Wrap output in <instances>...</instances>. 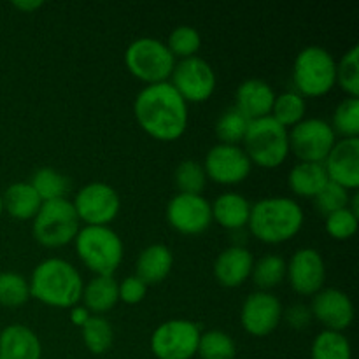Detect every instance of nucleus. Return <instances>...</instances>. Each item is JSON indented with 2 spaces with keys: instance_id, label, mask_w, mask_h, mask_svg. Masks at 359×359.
<instances>
[{
  "instance_id": "1",
  "label": "nucleus",
  "mask_w": 359,
  "mask_h": 359,
  "mask_svg": "<svg viewBox=\"0 0 359 359\" xmlns=\"http://www.w3.org/2000/svg\"><path fill=\"white\" fill-rule=\"evenodd\" d=\"M133 112L140 128L163 142L181 139L188 128V104L168 81L142 88L133 102Z\"/></svg>"
},
{
  "instance_id": "2",
  "label": "nucleus",
  "mask_w": 359,
  "mask_h": 359,
  "mask_svg": "<svg viewBox=\"0 0 359 359\" xmlns=\"http://www.w3.org/2000/svg\"><path fill=\"white\" fill-rule=\"evenodd\" d=\"M30 297L55 309H72L83 297V277L72 263L62 258H48L32 272Z\"/></svg>"
},
{
  "instance_id": "3",
  "label": "nucleus",
  "mask_w": 359,
  "mask_h": 359,
  "mask_svg": "<svg viewBox=\"0 0 359 359\" xmlns=\"http://www.w3.org/2000/svg\"><path fill=\"white\" fill-rule=\"evenodd\" d=\"M304 219V210L297 200L290 196H269L251 205L248 226L258 241L283 244L298 235Z\"/></svg>"
},
{
  "instance_id": "4",
  "label": "nucleus",
  "mask_w": 359,
  "mask_h": 359,
  "mask_svg": "<svg viewBox=\"0 0 359 359\" xmlns=\"http://www.w3.org/2000/svg\"><path fill=\"white\" fill-rule=\"evenodd\" d=\"M81 262L95 276H114L123 262V241L109 226H83L74 238Z\"/></svg>"
},
{
  "instance_id": "5",
  "label": "nucleus",
  "mask_w": 359,
  "mask_h": 359,
  "mask_svg": "<svg viewBox=\"0 0 359 359\" xmlns=\"http://www.w3.org/2000/svg\"><path fill=\"white\" fill-rule=\"evenodd\" d=\"M251 163L262 168H277L286 161L290 154V135L287 128L276 121L272 116L249 121L248 132L242 140Z\"/></svg>"
},
{
  "instance_id": "6",
  "label": "nucleus",
  "mask_w": 359,
  "mask_h": 359,
  "mask_svg": "<svg viewBox=\"0 0 359 359\" xmlns=\"http://www.w3.org/2000/svg\"><path fill=\"white\" fill-rule=\"evenodd\" d=\"M337 62L319 46H307L294 58L293 83L302 97H323L335 86Z\"/></svg>"
},
{
  "instance_id": "7",
  "label": "nucleus",
  "mask_w": 359,
  "mask_h": 359,
  "mask_svg": "<svg viewBox=\"0 0 359 359\" xmlns=\"http://www.w3.org/2000/svg\"><path fill=\"white\" fill-rule=\"evenodd\" d=\"M79 217L72 202L67 198L42 202L32 223V233L46 248H62L70 244L79 233Z\"/></svg>"
},
{
  "instance_id": "8",
  "label": "nucleus",
  "mask_w": 359,
  "mask_h": 359,
  "mask_svg": "<svg viewBox=\"0 0 359 359\" xmlns=\"http://www.w3.org/2000/svg\"><path fill=\"white\" fill-rule=\"evenodd\" d=\"M126 69L147 84L165 83L174 72L177 60L165 42L154 37H139L125 51Z\"/></svg>"
},
{
  "instance_id": "9",
  "label": "nucleus",
  "mask_w": 359,
  "mask_h": 359,
  "mask_svg": "<svg viewBox=\"0 0 359 359\" xmlns=\"http://www.w3.org/2000/svg\"><path fill=\"white\" fill-rule=\"evenodd\" d=\"M198 325L189 319H170L151 335V351L158 359H191L200 342Z\"/></svg>"
},
{
  "instance_id": "10",
  "label": "nucleus",
  "mask_w": 359,
  "mask_h": 359,
  "mask_svg": "<svg viewBox=\"0 0 359 359\" xmlns=\"http://www.w3.org/2000/svg\"><path fill=\"white\" fill-rule=\"evenodd\" d=\"M72 205L79 221L86 223V226H107L119 214L121 198L107 182L95 181L79 189Z\"/></svg>"
},
{
  "instance_id": "11",
  "label": "nucleus",
  "mask_w": 359,
  "mask_h": 359,
  "mask_svg": "<svg viewBox=\"0 0 359 359\" xmlns=\"http://www.w3.org/2000/svg\"><path fill=\"white\" fill-rule=\"evenodd\" d=\"M290 149L300 161L323 163L337 142L332 125L321 118L302 119L287 132Z\"/></svg>"
},
{
  "instance_id": "12",
  "label": "nucleus",
  "mask_w": 359,
  "mask_h": 359,
  "mask_svg": "<svg viewBox=\"0 0 359 359\" xmlns=\"http://www.w3.org/2000/svg\"><path fill=\"white\" fill-rule=\"evenodd\" d=\"M170 84L184 98L186 104H202L216 90V72L200 56L179 60L170 76Z\"/></svg>"
},
{
  "instance_id": "13",
  "label": "nucleus",
  "mask_w": 359,
  "mask_h": 359,
  "mask_svg": "<svg viewBox=\"0 0 359 359\" xmlns=\"http://www.w3.org/2000/svg\"><path fill=\"white\" fill-rule=\"evenodd\" d=\"M251 167L252 163L245 151L230 144H216L210 147L203 163L207 179L223 186L241 184L251 174Z\"/></svg>"
},
{
  "instance_id": "14",
  "label": "nucleus",
  "mask_w": 359,
  "mask_h": 359,
  "mask_svg": "<svg viewBox=\"0 0 359 359\" xmlns=\"http://www.w3.org/2000/svg\"><path fill=\"white\" fill-rule=\"evenodd\" d=\"M167 221L184 235H198L212 223V209L202 195L177 193L167 205Z\"/></svg>"
},
{
  "instance_id": "15",
  "label": "nucleus",
  "mask_w": 359,
  "mask_h": 359,
  "mask_svg": "<svg viewBox=\"0 0 359 359\" xmlns=\"http://www.w3.org/2000/svg\"><path fill=\"white\" fill-rule=\"evenodd\" d=\"M284 311L276 294L269 291H255L242 304V328L252 337H266L279 326Z\"/></svg>"
},
{
  "instance_id": "16",
  "label": "nucleus",
  "mask_w": 359,
  "mask_h": 359,
  "mask_svg": "<svg viewBox=\"0 0 359 359\" xmlns=\"http://www.w3.org/2000/svg\"><path fill=\"white\" fill-rule=\"evenodd\" d=\"M286 277L298 294L314 297L326 280V265L321 252L314 248L298 249L287 263Z\"/></svg>"
},
{
  "instance_id": "17",
  "label": "nucleus",
  "mask_w": 359,
  "mask_h": 359,
  "mask_svg": "<svg viewBox=\"0 0 359 359\" xmlns=\"http://www.w3.org/2000/svg\"><path fill=\"white\" fill-rule=\"evenodd\" d=\"M312 318L318 319L325 330L342 332L354 321V305L349 294L337 287H323L314 294L311 305Z\"/></svg>"
},
{
  "instance_id": "18",
  "label": "nucleus",
  "mask_w": 359,
  "mask_h": 359,
  "mask_svg": "<svg viewBox=\"0 0 359 359\" xmlns=\"http://www.w3.org/2000/svg\"><path fill=\"white\" fill-rule=\"evenodd\" d=\"M328 179L346 188L347 191L359 188V139L337 140L333 149L323 161Z\"/></svg>"
},
{
  "instance_id": "19",
  "label": "nucleus",
  "mask_w": 359,
  "mask_h": 359,
  "mask_svg": "<svg viewBox=\"0 0 359 359\" xmlns=\"http://www.w3.org/2000/svg\"><path fill=\"white\" fill-rule=\"evenodd\" d=\"M252 265L255 258L248 248L230 245L214 262V277L221 286L238 287L251 277Z\"/></svg>"
},
{
  "instance_id": "20",
  "label": "nucleus",
  "mask_w": 359,
  "mask_h": 359,
  "mask_svg": "<svg viewBox=\"0 0 359 359\" xmlns=\"http://www.w3.org/2000/svg\"><path fill=\"white\" fill-rule=\"evenodd\" d=\"M273 102H276V91L263 79L244 81L235 93V109L241 111L249 121L272 114Z\"/></svg>"
},
{
  "instance_id": "21",
  "label": "nucleus",
  "mask_w": 359,
  "mask_h": 359,
  "mask_svg": "<svg viewBox=\"0 0 359 359\" xmlns=\"http://www.w3.org/2000/svg\"><path fill=\"white\" fill-rule=\"evenodd\" d=\"M0 358L41 359L42 346L34 330L23 325H9L0 332Z\"/></svg>"
},
{
  "instance_id": "22",
  "label": "nucleus",
  "mask_w": 359,
  "mask_h": 359,
  "mask_svg": "<svg viewBox=\"0 0 359 359\" xmlns=\"http://www.w3.org/2000/svg\"><path fill=\"white\" fill-rule=\"evenodd\" d=\"M174 266V255L163 244H151L140 251L137 258V273L146 286H154L165 280Z\"/></svg>"
},
{
  "instance_id": "23",
  "label": "nucleus",
  "mask_w": 359,
  "mask_h": 359,
  "mask_svg": "<svg viewBox=\"0 0 359 359\" xmlns=\"http://www.w3.org/2000/svg\"><path fill=\"white\" fill-rule=\"evenodd\" d=\"M210 209H212V219H216L226 230L241 231L248 226L251 203L241 193H223L214 200Z\"/></svg>"
},
{
  "instance_id": "24",
  "label": "nucleus",
  "mask_w": 359,
  "mask_h": 359,
  "mask_svg": "<svg viewBox=\"0 0 359 359\" xmlns=\"http://www.w3.org/2000/svg\"><path fill=\"white\" fill-rule=\"evenodd\" d=\"M81 298L90 314H107L119 302V283L114 276H95L90 283L84 284Z\"/></svg>"
},
{
  "instance_id": "25",
  "label": "nucleus",
  "mask_w": 359,
  "mask_h": 359,
  "mask_svg": "<svg viewBox=\"0 0 359 359\" xmlns=\"http://www.w3.org/2000/svg\"><path fill=\"white\" fill-rule=\"evenodd\" d=\"M328 174L323 163H311V161H300L291 168L287 175V184L291 191L298 196L314 198L326 184H328Z\"/></svg>"
},
{
  "instance_id": "26",
  "label": "nucleus",
  "mask_w": 359,
  "mask_h": 359,
  "mask_svg": "<svg viewBox=\"0 0 359 359\" xmlns=\"http://www.w3.org/2000/svg\"><path fill=\"white\" fill-rule=\"evenodd\" d=\"M4 210L13 217L21 221L34 219L42 205V200L39 198L37 191L32 188L30 182H14L4 191L2 195Z\"/></svg>"
},
{
  "instance_id": "27",
  "label": "nucleus",
  "mask_w": 359,
  "mask_h": 359,
  "mask_svg": "<svg viewBox=\"0 0 359 359\" xmlns=\"http://www.w3.org/2000/svg\"><path fill=\"white\" fill-rule=\"evenodd\" d=\"M311 359H353V347L342 332L323 330L312 342Z\"/></svg>"
},
{
  "instance_id": "28",
  "label": "nucleus",
  "mask_w": 359,
  "mask_h": 359,
  "mask_svg": "<svg viewBox=\"0 0 359 359\" xmlns=\"http://www.w3.org/2000/svg\"><path fill=\"white\" fill-rule=\"evenodd\" d=\"M30 184L32 188L37 191L39 198H41L42 202L65 198V195L69 193L70 188L69 179L51 167L39 168V170L32 175Z\"/></svg>"
},
{
  "instance_id": "29",
  "label": "nucleus",
  "mask_w": 359,
  "mask_h": 359,
  "mask_svg": "<svg viewBox=\"0 0 359 359\" xmlns=\"http://www.w3.org/2000/svg\"><path fill=\"white\" fill-rule=\"evenodd\" d=\"M83 342L91 354L107 353L114 342V330L104 316H93L81 328Z\"/></svg>"
},
{
  "instance_id": "30",
  "label": "nucleus",
  "mask_w": 359,
  "mask_h": 359,
  "mask_svg": "<svg viewBox=\"0 0 359 359\" xmlns=\"http://www.w3.org/2000/svg\"><path fill=\"white\" fill-rule=\"evenodd\" d=\"M305 111L307 104L305 98L297 91H284V93L276 95V102L272 107V118L284 128H293L294 125L305 119Z\"/></svg>"
},
{
  "instance_id": "31",
  "label": "nucleus",
  "mask_w": 359,
  "mask_h": 359,
  "mask_svg": "<svg viewBox=\"0 0 359 359\" xmlns=\"http://www.w3.org/2000/svg\"><path fill=\"white\" fill-rule=\"evenodd\" d=\"M287 263L277 255H266L252 265V280L262 291L272 290L286 279Z\"/></svg>"
},
{
  "instance_id": "32",
  "label": "nucleus",
  "mask_w": 359,
  "mask_h": 359,
  "mask_svg": "<svg viewBox=\"0 0 359 359\" xmlns=\"http://www.w3.org/2000/svg\"><path fill=\"white\" fill-rule=\"evenodd\" d=\"M196 354L200 359H235L237 346L228 333L221 330H210L200 335Z\"/></svg>"
},
{
  "instance_id": "33",
  "label": "nucleus",
  "mask_w": 359,
  "mask_h": 359,
  "mask_svg": "<svg viewBox=\"0 0 359 359\" xmlns=\"http://www.w3.org/2000/svg\"><path fill=\"white\" fill-rule=\"evenodd\" d=\"M248 126L249 119L241 111H237L235 107H230L217 118L214 132H216V137L219 139V144L238 146L244 140Z\"/></svg>"
},
{
  "instance_id": "34",
  "label": "nucleus",
  "mask_w": 359,
  "mask_h": 359,
  "mask_svg": "<svg viewBox=\"0 0 359 359\" xmlns=\"http://www.w3.org/2000/svg\"><path fill=\"white\" fill-rule=\"evenodd\" d=\"M175 186L179 193L186 195H202L207 186V174L203 170V165L195 160H184L175 168Z\"/></svg>"
},
{
  "instance_id": "35",
  "label": "nucleus",
  "mask_w": 359,
  "mask_h": 359,
  "mask_svg": "<svg viewBox=\"0 0 359 359\" xmlns=\"http://www.w3.org/2000/svg\"><path fill=\"white\" fill-rule=\"evenodd\" d=\"M30 298V286L23 276L16 272L0 273V305L16 309L27 304Z\"/></svg>"
},
{
  "instance_id": "36",
  "label": "nucleus",
  "mask_w": 359,
  "mask_h": 359,
  "mask_svg": "<svg viewBox=\"0 0 359 359\" xmlns=\"http://www.w3.org/2000/svg\"><path fill=\"white\" fill-rule=\"evenodd\" d=\"M332 128L335 135L339 133L344 139H353L359 135V98L347 97L337 105Z\"/></svg>"
},
{
  "instance_id": "37",
  "label": "nucleus",
  "mask_w": 359,
  "mask_h": 359,
  "mask_svg": "<svg viewBox=\"0 0 359 359\" xmlns=\"http://www.w3.org/2000/svg\"><path fill=\"white\" fill-rule=\"evenodd\" d=\"M200 46H202V37H200L198 30L189 25H179L170 32L167 41V48L174 55V58H189V56H196Z\"/></svg>"
},
{
  "instance_id": "38",
  "label": "nucleus",
  "mask_w": 359,
  "mask_h": 359,
  "mask_svg": "<svg viewBox=\"0 0 359 359\" xmlns=\"http://www.w3.org/2000/svg\"><path fill=\"white\" fill-rule=\"evenodd\" d=\"M335 83L349 97H359V48L353 46L337 63Z\"/></svg>"
},
{
  "instance_id": "39",
  "label": "nucleus",
  "mask_w": 359,
  "mask_h": 359,
  "mask_svg": "<svg viewBox=\"0 0 359 359\" xmlns=\"http://www.w3.org/2000/svg\"><path fill=\"white\" fill-rule=\"evenodd\" d=\"M349 191L332 181H328V184L314 196L316 207H318V210L325 217L328 216V214L337 212V210L347 209V207H349Z\"/></svg>"
},
{
  "instance_id": "40",
  "label": "nucleus",
  "mask_w": 359,
  "mask_h": 359,
  "mask_svg": "<svg viewBox=\"0 0 359 359\" xmlns=\"http://www.w3.org/2000/svg\"><path fill=\"white\" fill-rule=\"evenodd\" d=\"M358 223L359 217L347 207V209L328 214L325 221V228L326 233L335 238V241H347L358 231Z\"/></svg>"
},
{
  "instance_id": "41",
  "label": "nucleus",
  "mask_w": 359,
  "mask_h": 359,
  "mask_svg": "<svg viewBox=\"0 0 359 359\" xmlns=\"http://www.w3.org/2000/svg\"><path fill=\"white\" fill-rule=\"evenodd\" d=\"M147 286L146 283L139 279L137 276H128L119 284V300H123L128 305H135L146 298Z\"/></svg>"
},
{
  "instance_id": "42",
  "label": "nucleus",
  "mask_w": 359,
  "mask_h": 359,
  "mask_svg": "<svg viewBox=\"0 0 359 359\" xmlns=\"http://www.w3.org/2000/svg\"><path fill=\"white\" fill-rule=\"evenodd\" d=\"M312 312L311 307L304 304H297L293 307H290V311L286 312V321L291 328L294 330H304L307 328L309 325L312 323Z\"/></svg>"
},
{
  "instance_id": "43",
  "label": "nucleus",
  "mask_w": 359,
  "mask_h": 359,
  "mask_svg": "<svg viewBox=\"0 0 359 359\" xmlns=\"http://www.w3.org/2000/svg\"><path fill=\"white\" fill-rule=\"evenodd\" d=\"M90 318L91 314L86 307H79V305H76V307H72V311H70V323H72L74 326H79V328H83L84 323H86Z\"/></svg>"
},
{
  "instance_id": "44",
  "label": "nucleus",
  "mask_w": 359,
  "mask_h": 359,
  "mask_svg": "<svg viewBox=\"0 0 359 359\" xmlns=\"http://www.w3.org/2000/svg\"><path fill=\"white\" fill-rule=\"evenodd\" d=\"M42 6H44V2H41V0H34V2H14V7L25 11V13H30V11L39 9Z\"/></svg>"
},
{
  "instance_id": "45",
  "label": "nucleus",
  "mask_w": 359,
  "mask_h": 359,
  "mask_svg": "<svg viewBox=\"0 0 359 359\" xmlns=\"http://www.w3.org/2000/svg\"><path fill=\"white\" fill-rule=\"evenodd\" d=\"M4 212V203H2V193H0V216H2Z\"/></svg>"
},
{
  "instance_id": "46",
  "label": "nucleus",
  "mask_w": 359,
  "mask_h": 359,
  "mask_svg": "<svg viewBox=\"0 0 359 359\" xmlns=\"http://www.w3.org/2000/svg\"><path fill=\"white\" fill-rule=\"evenodd\" d=\"M0 359H2V358H0Z\"/></svg>"
}]
</instances>
